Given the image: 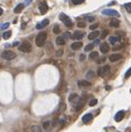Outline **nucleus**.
<instances>
[{
    "label": "nucleus",
    "instance_id": "obj_1",
    "mask_svg": "<svg viewBox=\"0 0 131 132\" xmlns=\"http://www.w3.org/2000/svg\"><path fill=\"white\" fill-rule=\"evenodd\" d=\"M46 38H47L46 32L39 33V34L37 35V38H35V44H37V46H39V47L43 46L45 41H46Z\"/></svg>",
    "mask_w": 131,
    "mask_h": 132
},
{
    "label": "nucleus",
    "instance_id": "obj_2",
    "mask_svg": "<svg viewBox=\"0 0 131 132\" xmlns=\"http://www.w3.org/2000/svg\"><path fill=\"white\" fill-rule=\"evenodd\" d=\"M60 20L64 23V24L66 25V26H68V28H71L72 26V24H73V22H72V20L66 15L65 13H61L60 14Z\"/></svg>",
    "mask_w": 131,
    "mask_h": 132
},
{
    "label": "nucleus",
    "instance_id": "obj_3",
    "mask_svg": "<svg viewBox=\"0 0 131 132\" xmlns=\"http://www.w3.org/2000/svg\"><path fill=\"white\" fill-rule=\"evenodd\" d=\"M109 72H110V66L109 65H106V66H104V67H100L98 69V75L100 76V77H106V76L109 74Z\"/></svg>",
    "mask_w": 131,
    "mask_h": 132
},
{
    "label": "nucleus",
    "instance_id": "obj_4",
    "mask_svg": "<svg viewBox=\"0 0 131 132\" xmlns=\"http://www.w3.org/2000/svg\"><path fill=\"white\" fill-rule=\"evenodd\" d=\"M1 56H2V58H4V60L11 61V60L15 58V53L12 52V51H4V52H2Z\"/></svg>",
    "mask_w": 131,
    "mask_h": 132
},
{
    "label": "nucleus",
    "instance_id": "obj_5",
    "mask_svg": "<svg viewBox=\"0 0 131 132\" xmlns=\"http://www.w3.org/2000/svg\"><path fill=\"white\" fill-rule=\"evenodd\" d=\"M19 50L21 51V52H24V53H29L32 50V46H31V44L29 42H24L19 46Z\"/></svg>",
    "mask_w": 131,
    "mask_h": 132
},
{
    "label": "nucleus",
    "instance_id": "obj_6",
    "mask_svg": "<svg viewBox=\"0 0 131 132\" xmlns=\"http://www.w3.org/2000/svg\"><path fill=\"white\" fill-rule=\"evenodd\" d=\"M85 104H86V96H83V97H80L79 99H78V101H77V104H76V110H80L82 108L85 106Z\"/></svg>",
    "mask_w": 131,
    "mask_h": 132
},
{
    "label": "nucleus",
    "instance_id": "obj_7",
    "mask_svg": "<svg viewBox=\"0 0 131 132\" xmlns=\"http://www.w3.org/2000/svg\"><path fill=\"white\" fill-rule=\"evenodd\" d=\"M102 14L105 15H112V17H119V13L113 9H105L102 10Z\"/></svg>",
    "mask_w": 131,
    "mask_h": 132
},
{
    "label": "nucleus",
    "instance_id": "obj_8",
    "mask_svg": "<svg viewBox=\"0 0 131 132\" xmlns=\"http://www.w3.org/2000/svg\"><path fill=\"white\" fill-rule=\"evenodd\" d=\"M77 85L79 86L80 88H87V87H90L91 84L88 80H78L77 82Z\"/></svg>",
    "mask_w": 131,
    "mask_h": 132
},
{
    "label": "nucleus",
    "instance_id": "obj_9",
    "mask_svg": "<svg viewBox=\"0 0 131 132\" xmlns=\"http://www.w3.org/2000/svg\"><path fill=\"white\" fill-rule=\"evenodd\" d=\"M39 9H40V12L42 14H45L47 12V10H49V7H47V4L46 2H42V4H40V7H39Z\"/></svg>",
    "mask_w": 131,
    "mask_h": 132
},
{
    "label": "nucleus",
    "instance_id": "obj_10",
    "mask_svg": "<svg viewBox=\"0 0 131 132\" xmlns=\"http://www.w3.org/2000/svg\"><path fill=\"white\" fill-rule=\"evenodd\" d=\"M122 58V55L121 54H112V55H110L109 56V61L110 62H117L121 60Z\"/></svg>",
    "mask_w": 131,
    "mask_h": 132
},
{
    "label": "nucleus",
    "instance_id": "obj_11",
    "mask_svg": "<svg viewBox=\"0 0 131 132\" xmlns=\"http://www.w3.org/2000/svg\"><path fill=\"white\" fill-rule=\"evenodd\" d=\"M108 51H109V44H107L106 42L101 43L100 44V52L101 53H107Z\"/></svg>",
    "mask_w": 131,
    "mask_h": 132
},
{
    "label": "nucleus",
    "instance_id": "obj_12",
    "mask_svg": "<svg viewBox=\"0 0 131 132\" xmlns=\"http://www.w3.org/2000/svg\"><path fill=\"white\" fill-rule=\"evenodd\" d=\"M99 57V54L97 53V52H95V51H91L90 53H89V56H88V58L90 60V61H96L97 58Z\"/></svg>",
    "mask_w": 131,
    "mask_h": 132
},
{
    "label": "nucleus",
    "instance_id": "obj_13",
    "mask_svg": "<svg viewBox=\"0 0 131 132\" xmlns=\"http://www.w3.org/2000/svg\"><path fill=\"white\" fill-rule=\"evenodd\" d=\"M91 119H93V114L91 113H86V114H84V117H83V122L87 124L88 122L91 121Z\"/></svg>",
    "mask_w": 131,
    "mask_h": 132
},
{
    "label": "nucleus",
    "instance_id": "obj_14",
    "mask_svg": "<svg viewBox=\"0 0 131 132\" xmlns=\"http://www.w3.org/2000/svg\"><path fill=\"white\" fill-rule=\"evenodd\" d=\"M124 111H119V112H117V114L115 116V120L119 122L124 119Z\"/></svg>",
    "mask_w": 131,
    "mask_h": 132
},
{
    "label": "nucleus",
    "instance_id": "obj_15",
    "mask_svg": "<svg viewBox=\"0 0 131 132\" xmlns=\"http://www.w3.org/2000/svg\"><path fill=\"white\" fill-rule=\"evenodd\" d=\"M84 32H82V31H77V32L74 33V35H73V39L75 40H80V39H83L84 38Z\"/></svg>",
    "mask_w": 131,
    "mask_h": 132
},
{
    "label": "nucleus",
    "instance_id": "obj_16",
    "mask_svg": "<svg viewBox=\"0 0 131 132\" xmlns=\"http://www.w3.org/2000/svg\"><path fill=\"white\" fill-rule=\"evenodd\" d=\"M82 45H83V43L80 42V41H78V42H75V43H73V44L71 45V47H72V50L76 51V50H79L80 47H82Z\"/></svg>",
    "mask_w": 131,
    "mask_h": 132
},
{
    "label": "nucleus",
    "instance_id": "obj_17",
    "mask_svg": "<svg viewBox=\"0 0 131 132\" xmlns=\"http://www.w3.org/2000/svg\"><path fill=\"white\" fill-rule=\"evenodd\" d=\"M98 35H99V32L97 31V30H95V31H93V32L88 35V39L89 40H97Z\"/></svg>",
    "mask_w": 131,
    "mask_h": 132
},
{
    "label": "nucleus",
    "instance_id": "obj_18",
    "mask_svg": "<svg viewBox=\"0 0 131 132\" xmlns=\"http://www.w3.org/2000/svg\"><path fill=\"white\" fill-rule=\"evenodd\" d=\"M49 23H50V21H49L47 19H45V20H43V21L41 22V23H37V29H43L44 26H46V25H49Z\"/></svg>",
    "mask_w": 131,
    "mask_h": 132
},
{
    "label": "nucleus",
    "instance_id": "obj_19",
    "mask_svg": "<svg viewBox=\"0 0 131 132\" xmlns=\"http://www.w3.org/2000/svg\"><path fill=\"white\" fill-rule=\"evenodd\" d=\"M23 8H24V4H19L18 6L15 8V13H20V12L23 10Z\"/></svg>",
    "mask_w": 131,
    "mask_h": 132
},
{
    "label": "nucleus",
    "instance_id": "obj_20",
    "mask_svg": "<svg viewBox=\"0 0 131 132\" xmlns=\"http://www.w3.org/2000/svg\"><path fill=\"white\" fill-rule=\"evenodd\" d=\"M109 24L111 28H118V26H119V21H118L117 19H112V20L110 21Z\"/></svg>",
    "mask_w": 131,
    "mask_h": 132
},
{
    "label": "nucleus",
    "instance_id": "obj_21",
    "mask_svg": "<svg viewBox=\"0 0 131 132\" xmlns=\"http://www.w3.org/2000/svg\"><path fill=\"white\" fill-rule=\"evenodd\" d=\"M56 44H57V45H64V44H65V40H64V38H62V36L56 38Z\"/></svg>",
    "mask_w": 131,
    "mask_h": 132
},
{
    "label": "nucleus",
    "instance_id": "obj_22",
    "mask_svg": "<svg viewBox=\"0 0 131 132\" xmlns=\"http://www.w3.org/2000/svg\"><path fill=\"white\" fill-rule=\"evenodd\" d=\"M118 41H120V38H118V36H110L109 38V42L111 44H116Z\"/></svg>",
    "mask_w": 131,
    "mask_h": 132
},
{
    "label": "nucleus",
    "instance_id": "obj_23",
    "mask_svg": "<svg viewBox=\"0 0 131 132\" xmlns=\"http://www.w3.org/2000/svg\"><path fill=\"white\" fill-rule=\"evenodd\" d=\"M94 46H95L94 43H90V44L86 45V46H85V52H90V51L94 49Z\"/></svg>",
    "mask_w": 131,
    "mask_h": 132
},
{
    "label": "nucleus",
    "instance_id": "obj_24",
    "mask_svg": "<svg viewBox=\"0 0 131 132\" xmlns=\"http://www.w3.org/2000/svg\"><path fill=\"white\" fill-rule=\"evenodd\" d=\"M52 125V123L50 121H45L43 122V128L45 129V130H47V129H50V127Z\"/></svg>",
    "mask_w": 131,
    "mask_h": 132
},
{
    "label": "nucleus",
    "instance_id": "obj_25",
    "mask_svg": "<svg viewBox=\"0 0 131 132\" xmlns=\"http://www.w3.org/2000/svg\"><path fill=\"white\" fill-rule=\"evenodd\" d=\"M75 99H78V96H77L76 94H73V95H71V96H69V98H68V100L71 101V102H73Z\"/></svg>",
    "mask_w": 131,
    "mask_h": 132
},
{
    "label": "nucleus",
    "instance_id": "obj_26",
    "mask_svg": "<svg viewBox=\"0 0 131 132\" xmlns=\"http://www.w3.org/2000/svg\"><path fill=\"white\" fill-rule=\"evenodd\" d=\"M124 9L127 10V12H129V13H131V4H124Z\"/></svg>",
    "mask_w": 131,
    "mask_h": 132
},
{
    "label": "nucleus",
    "instance_id": "obj_27",
    "mask_svg": "<svg viewBox=\"0 0 131 132\" xmlns=\"http://www.w3.org/2000/svg\"><path fill=\"white\" fill-rule=\"evenodd\" d=\"M11 34H12V33H11V31L4 32V40H8V39H9V38L11 36Z\"/></svg>",
    "mask_w": 131,
    "mask_h": 132
},
{
    "label": "nucleus",
    "instance_id": "obj_28",
    "mask_svg": "<svg viewBox=\"0 0 131 132\" xmlns=\"http://www.w3.org/2000/svg\"><path fill=\"white\" fill-rule=\"evenodd\" d=\"M31 131L32 132H41V129L39 128V127H37V125H33L32 128H31Z\"/></svg>",
    "mask_w": 131,
    "mask_h": 132
},
{
    "label": "nucleus",
    "instance_id": "obj_29",
    "mask_svg": "<svg viewBox=\"0 0 131 132\" xmlns=\"http://www.w3.org/2000/svg\"><path fill=\"white\" fill-rule=\"evenodd\" d=\"M72 2H73V4L77 6V4H83V2H84V0H72Z\"/></svg>",
    "mask_w": 131,
    "mask_h": 132
},
{
    "label": "nucleus",
    "instance_id": "obj_30",
    "mask_svg": "<svg viewBox=\"0 0 131 132\" xmlns=\"http://www.w3.org/2000/svg\"><path fill=\"white\" fill-rule=\"evenodd\" d=\"M8 26H9V22H6V23H2V24H1L0 29H1V30H6Z\"/></svg>",
    "mask_w": 131,
    "mask_h": 132
},
{
    "label": "nucleus",
    "instance_id": "obj_31",
    "mask_svg": "<svg viewBox=\"0 0 131 132\" xmlns=\"http://www.w3.org/2000/svg\"><path fill=\"white\" fill-rule=\"evenodd\" d=\"M124 47V44H119V45H116V46H113L112 50L113 51H118V50H121Z\"/></svg>",
    "mask_w": 131,
    "mask_h": 132
},
{
    "label": "nucleus",
    "instance_id": "obj_32",
    "mask_svg": "<svg viewBox=\"0 0 131 132\" xmlns=\"http://www.w3.org/2000/svg\"><path fill=\"white\" fill-rule=\"evenodd\" d=\"M95 105H97V99H91L90 101H89V106H90V107H94Z\"/></svg>",
    "mask_w": 131,
    "mask_h": 132
},
{
    "label": "nucleus",
    "instance_id": "obj_33",
    "mask_svg": "<svg viewBox=\"0 0 131 132\" xmlns=\"http://www.w3.org/2000/svg\"><path fill=\"white\" fill-rule=\"evenodd\" d=\"M130 76H131V67L127 71V73H126V75H124V78H129Z\"/></svg>",
    "mask_w": 131,
    "mask_h": 132
},
{
    "label": "nucleus",
    "instance_id": "obj_34",
    "mask_svg": "<svg viewBox=\"0 0 131 132\" xmlns=\"http://www.w3.org/2000/svg\"><path fill=\"white\" fill-rule=\"evenodd\" d=\"M77 26H79V28H85V26H86V23L83 21H79L77 23Z\"/></svg>",
    "mask_w": 131,
    "mask_h": 132
},
{
    "label": "nucleus",
    "instance_id": "obj_35",
    "mask_svg": "<svg viewBox=\"0 0 131 132\" xmlns=\"http://www.w3.org/2000/svg\"><path fill=\"white\" fill-rule=\"evenodd\" d=\"M95 76V73L93 71H89L87 73V78H90V77H94Z\"/></svg>",
    "mask_w": 131,
    "mask_h": 132
},
{
    "label": "nucleus",
    "instance_id": "obj_36",
    "mask_svg": "<svg viewBox=\"0 0 131 132\" xmlns=\"http://www.w3.org/2000/svg\"><path fill=\"white\" fill-rule=\"evenodd\" d=\"M53 32H54L55 34H58V33H60V28H58V26H54V28H53Z\"/></svg>",
    "mask_w": 131,
    "mask_h": 132
},
{
    "label": "nucleus",
    "instance_id": "obj_37",
    "mask_svg": "<svg viewBox=\"0 0 131 132\" xmlns=\"http://www.w3.org/2000/svg\"><path fill=\"white\" fill-rule=\"evenodd\" d=\"M108 33H109V31H108V30H104V31H102V35H101V38H105V36H107L108 35Z\"/></svg>",
    "mask_w": 131,
    "mask_h": 132
},
{
    "label": "nucleus",
    "instance_id": "obj_38",
    "mask_svg": "<svg viewBox=\"0 0 131 132\" xmlns=\"http://www.w3.org/2000/svg\"><path fill=\"white\" fill-rule=\"evenodd\" d=\"M105 61H106V57L104 56V57H100L98 61H97V63H98V64H101V63H104Z\"/></svg>",
    "mask_w": 131,
    "mask_h": 132
},
{
    "label": "nucleus",
    "instance_id": "obj_39",
    "mask_svg": "<svg viewBox=\"0 0 131 132\" xmlns=\"http://www.w3.org/2000/svg\"><path fill=\"white\" fill-rule=\"evenodd\" d=\"M62 55H63V51L62 50H58L57 52H56V56H57V57L62 56Z\"/></svg>",
    "mask_w": 131,
    "mask_h": 132
},
{
    "label": "nucleus",
    "instance_id": "obj_40",
    "mask_svg": "<svg viewBox=\"0 0 131 132\" xmlns=\"http://www.w3.org/2000/svg\"><path fill=\"white\" fill-rule=\"evenodd\" d=\"M89 28H90L91 30H96V29L98 28V24H97V23H96V24H91Z\"/></svg>",
    "mask_w": 131,
    "mask_h": 132
},
{
    "label": "nucleus",
    "instance_id": "obj_41",
    "mask_svg": "<svg viewBox=\"0 0 131 132\" xmlns=\"http://www.w3.org/2000/svg\"><path fill=\"white\" fill-rule=\"evenodd\" d=\"M31 2H32V0H26V2H24V6H29Z\"/></svg>",
    "mask_w": 131,
    "mask_h": 132
},
{
    "label": "nucleus",
    "instance_id": "obj_42",
    "mask_svg": "<svg viewBox=\"0 0 131 132\" xmlns=\"http://www.w3.org/2000/svg\"><path fill=\"white\" fill-rule=\"evenodd\" d=\"M69 35H71V34H69L68 32H65V33H64V38H69Z\"/></svg>",
    "mask_w": 131,
    "mask_h": 132
},
{
    "label": "nucleus",
    "instance_id": "obj_43",
    "mask_svg": "<svg viewBox=\"0 0 131 132\" xmlns=\"http://www.w3.org/2000/svg\"><path fill=\"white\" fill-rule=\"evenodd\" d=\"M85 57H86V56H85L84 54H83V55H80V61H84V60H85Z\"/></svg>",
    "mask_w": 131,
    "mask_h": 132
},
{
    "label": "nucleus",
    "instance_id": "obj_44",
    "mask_svg": "<svg viewBox=\"0 0 131 132\" xmlns=\"http://www.w3.org/2000/svg\"><path fill=\"white\" fill-rule=\"evenodd\" d=\"M95 19L93 18V17H89V18H88V21H94Z\"/></svg>",
    "mask_w": 131,
    "mask_h": 132
},
{
    "label": "nucleus",
    "instance_id": "obj_45",
    "mask_svg": "<svg viewBox=\"0 0 131 132\" xmlns=\"http://www.w3.org/2000/svg\"><path fill=\"white\" fill-rule=\"evenodd\" d=\"M94 44L95 45H96V44H99V40H96V41L94 42Z\"/></svg>",
    "mask_w": 131,
    "mask_h": 132
},
{
    "label": "nucleus",
    "instance_id": "obj_46",
    "mask_svg": "<svg viewBox=\"0 0 131 132\" xmlns=\"http://www.w3.org/2000/svg\"><path fill=\"white\" fill-rule=\"evenodd\" d=\"M4 13V10H2V8H0V15Z\"/></svg>",
    "mask_w": 131,
    "mask_h": 132
},
{
    "label": "nucleus",
    "instance_id": "obj_47",
    "mask_svg": "<svg viewBox=\"0 0 131 132\" xmlns=\"http://www.w3.org/2000/svg\"><path fill=\"white\" fill-rule=\"evenodd\" d=\"M18 44H19L18 42H15V43H13V44H12V45H13V46H17V45H18Z\"/></svg>",
    "mask_w": 131,
    "mask_h": 132
},
{
    "label": "nucleus",
    "instance_id": "obj_48",
    "mask_svg": "<svg viewBox=\"0 0 131 132\" xmlns=\"http://www.w3.org/2000/svg\"><path fill=\"white\" fill-rule=\"evenodd\" d=\"M66 1H68V0H66Z\"/></svg>",
    "mask_w": 131,
    "mask_h": 132
}]
</instances>
